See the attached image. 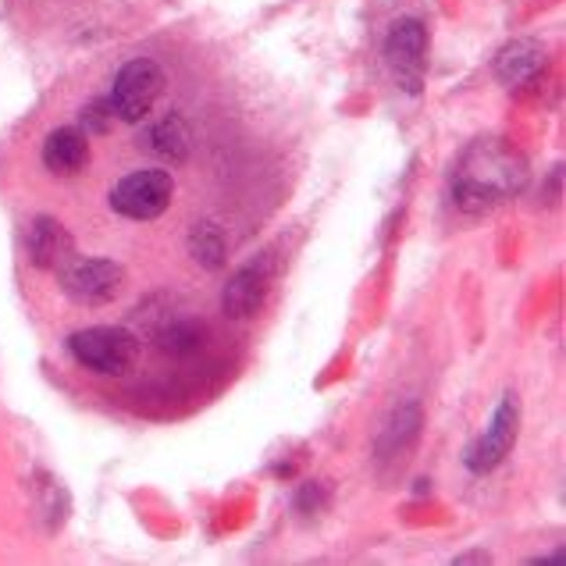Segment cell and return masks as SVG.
Returning a JSON list of instances; mask_svg holds the SVG:
<instances>
[{"instance_id": "cell-1", "label": "cell", "mask_w": 566, "mask_h": 566, "mask_svg": "<svg viewBox=\"0 0 566 566\" xmlns=\"http://www.w3.org/2000/svg\"><path fill=\"white\" fill-rule=\"evenodd\" d=\"M527 165L510 143L481 139L463 154L457 175H452V197L463 210H484L510 192L524 189Z\"/></svg>"}, {"instance_id": "cell-2", "label": "cell", "mask_w": 566, "mask_h": 566, "mask_svg": "<svg viewBox=\"0 0 566 566\" xmlns=\"http://www.w3.org/2000/svg\"><path fill=\"white\" fill-rule=\"evenodd\" d=\"M72 360L101 378H122L139 360V338L118 325H93L69 335Z\"/></svg>"}, {"instance_id": "cell-3", "label": "cell", "mask_w": 566, "mask_h": 566, "mask_svg": "<svg viewBox=\"0 0 566 566\" xmlns=\"http://www.w3.org/2000/svg\"><path fill=\"white\" fill-rule=\"evenodd\" d=\"M160 93H165V69L154 57H136L111 83V107H115L118 122L139 125L150 118Z\"/></svg>"}, {"instance_id": "cell-4", "label": "cell", "mask_w": 566, "mask_h": 566, "mask_svg": "<svg viewBox=\"0 0 566 566\" xmlns=\"http://www.w3.org/2000/svg\"><path fill=\"white\" fill-rule=\"evenodd\" d=\"M175 179L160 168H139L128 171L125 179L111 186V210L128 221H157L171 207Z\"/></svg>"}, {"instance_id": "cell-5", "label": "cell", "mask_w": 566, "mask_h": 566, "mask_svg": "<svg viewBox=\"0 0 566 566\" xmlns=\"http://www.w3.org/2000/svg\"><path fill=\"white\" fill-rule=\"evenodd\" d=\"M61 293L78 306H104L118 300L125 285V268L111 256H72L69 264L57 268Z\"/></svg>"}, {"instance_id": "cell-6", "label": "cell", "mask_w": 566, "mask_h": 566, "mask_svg": "<svg viewBox=\"0 0 566 566\" xmlns=\"http://www.w3.org/2000/svg\"><path fill=\"white\" fill-rule=\"evenodd\" d=\"M516 434H521V396L506 392L503 399H499V407H495L489 424H484V431L471 446H467V452H463L467 471L471 474L495 471V467L513 452Z\"/></svg>"}, {"instance_id": "cell-7", "label": "cell", "mask_w": 566, "mask_h": 566, "mask_svg": "<svg viewBox=\"0 0 566 566\" xmlns=\"http://www.w3.org/2000/svg\"><path fill=\"white\" fill-rule=\"evenodd\" d=\"M424 57H428V32L417 19H399L388 29L385 40V61L396 72L399 86L417 93L424 83Z\"/></svg>"}, {"instance_id": "cell-8", "label": "cell", "mask_w": 566, "mask_h": 566, "mask_svg": "<svg viewBox=\"0 0 566 566\" xmlns=\"http://www.w3.org/2000/svg\"><path fill=\"white\" fill-rule=\"evenodd\" d=\"M268 289H271V261L268 256H250V261L232 274L229 285H224V293H221L224 317L250 321L264 306Z\"/></svg>"}, {"instance_id": "cell-9", "label": "cell", "mask_w": 566, "mask_h": 566, "mask_svg": "<svg viewBox=\"0 0 566 566\" xmlns=\"http://www.w3.org/2000/svg\"><path fill=\"white\" fill-rule=\"evenodd\" d=\"M25 247H29V261L36 268H43V271H57L75 256L72 232L64 229L57 218H46V214L29 224Z\"/></svg>"}, {"instance_id": "cell-10", "label": "cell", "mask_w": 566, "mask_h": 566, "mask_svg": "<svg viewBox=\"0 0 566 566\" xmlns=\"http://www.w3.org/2000/svg\"><path fill=\"white\" fill-rule=\"evenodd\" d=\"M90 165V136L83 128L61 125L43 139V168L57 179H72Z\"/></svg>"}, {"instance_id": "cell-11", "label": "cell", "mask_w": 566, "mask_h": 566, "mask_svg": "<svg viewBox=\"0 0 566 566\" xmlns=\"http://www.w3.org/2000/svg\"><path fill=\"white\" fill-rule=\"evenodd\" d=\"M545 69V46L538 40H513L495 57V78L510 90L527 86Z\"/></svg>"}, {"instance_id": "cell-12", "label": "cell", "mask_w": 566, "mask_h": 566, "mask_svg": "<svg viewBox=\"0 0 566 566\" xmlns=\"http://www.w3.org/2000/svg\"><path fill=\"white\" fill-rule=\"evenodd\" d=\"M147 143L157 157L165 160H186L189 157V128L182 122V115H165L157 118L150 128H147Z\"/></svg>"}, {"instance_id": "cell-13", "label": "cell", "mask_w": 566, "mask_h": 566, "mask_svg": "<svg viewBox=\"0 0 566 566\" xmlns=\"http://www.w3.org/2000/svg\"><path fill=\"white\" fill-rule=\"evenodd\" d=\"M189 256L207 271H218L224 264V235L218 232V224L200 221L189 232Z\"/></svg>"}, {"instance_id": "cell-14", "label": "cell", "mask_w": 566, "mask_h": 566, "mask_svg": "<svg viewBox=\"0 0 566 566\" xmlns=\"http://www.w3.org/2000/svg\"><path fill=\"white\" fill-rule=\"evenodd\" d=\"M203 338H207V332L197 325V321H175L157 343L165 353H171V357H186V353H197L203 346Z\"/></svg>"}, {"instance_id": "cell-15", "label": "cell", "mask_w": 566, "mask_h": 566, "mask_svg": "<svg viewBox=\"0 0 566 566\" xmlns=\"http://www.w3.org/2000/svg\"><path fill=\"white\" fill-rule=\"evenodd\" d=\"M118 115L115 107H111V96H96L90 101L83 111H78V128H83L86 136H107L111 128H115Z\"/></svg>"}, {"instance_id": "cell-16", "label": "cell", "mask_w": 566, "mask_h": 566, "mask_svg": "<svg viewBox=\"0 0 566 566\" xmlns=\"http://www.w3.org/2000/svg\"><path fill=\"white\" fill-rule=\"evenodd\" d=\"M538 566H563L566 563V556L563 553H553V556H542V559H535Z\"/></svg>"}]
</instances>
